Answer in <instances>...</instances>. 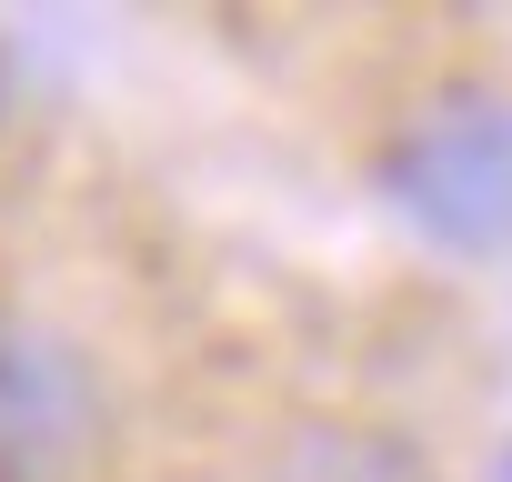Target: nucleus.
<instances>
[{"label": "nucleus", "mask_w": 512, "mask_h": 482, "mask_svg": "<svg viewBox=\"0 0 512 482\" xmlns=\"http://www.w3.org/2000/svg\"><path fill=\"white\" fill-rule=\"evenodd\" d=\"M382 211L452 262H512V101L502 91H432L372 161Z\"/></svg>", "instance_id": "1"}, {"label": "nucleus", "mask_w": 512, "mask_h": 482, "mask_svg": "<svg viewBox=\"0 0 512 482\" xmlns=\"http://www.w3.org/2000/svg\"><path fill=\"white\" fill-rule=\"evenodd\" d=\"M111 452V392L71 332L0 312V482H91Z\"/></svg>", "instance_id": "2"}, {"label": "nucleus", "mask_w": 512, "mask_h": 482, "mask_svg": "<svg viewBox=\"0 0 512 482\" xmlns=\"http://www.w3.org/2000/svg\"><path fill=\"white\" fill-rule=\"evenodd\" d=\"M272 482H442V462L392 422H302L272 452Z\"/></svg>", "instance_id": "3"}, {"label": "nucleus", "mask_w": 512, "mask_h": 482, "mask_svg": "<svg viewBox=\"0 0 512 482\" xmlns=\"http://www.w3.org/2000/svg\"><path fill=\"white\" fill-rule=\"evenodd\" d=\"M0 131H11V51H0Z\"/></svg>", "instance_id": "4"}, {"label": "nucleus", "mask_w": 512, "mask_h": 482, "mask_svg": "<svg viewBox=\"0 0 512 482\" xmlns=\"http://www.w3.org/2000/svg\"><path fill=\"white\" fill-rule=\"evenodd\" d=\"M502 482H512V442H502Z\"/></svg>", "instance_id": "5"}]
</instances>
